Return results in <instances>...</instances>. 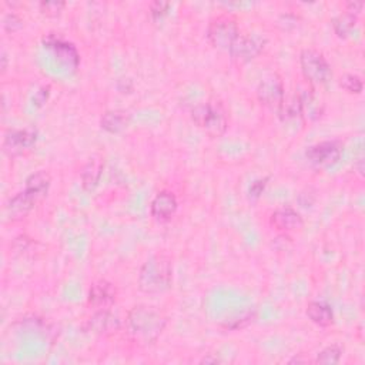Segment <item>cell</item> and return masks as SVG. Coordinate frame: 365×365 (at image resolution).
<instances>
[{
	"label": "cell",
	"instance_id": "1",
	"mask_svg": "<svg viewBox=\"0 0 365 365\" xmlns=\"http://www.w3.org/2000/svg\"><path fill=\"white\" fill-rule=\"evenodd\" d=\"M167 327V317L156 307L139 304L126 317V331L133 343L148 347L153 345Z\"/></svg>",
	"mask_w": 365,
	"mask_h": 365
},
{
	"label": "cell",
	"instance_id": "2",
	"mask_svg": "<svg viewBox=\"0 0 365 365\" xmlns=\"http://www.w3.org/2000/svg\"><path fill=\"white\" fill-rule=\"evenodd\" d=\"M173 283V260L166 253H156L140 267L137 287L141 293L155 295L167 291Z\"/></svg>",
	"mask_w": 365,
	"mask_h": 365
},
{
	"label": "cell",
	"instance_id": "3",
	"mask_svg": "<svg viewBox=\"0 0 365 365\" xmlns=\"http://www.w3.org/2000/svg\"><path fill=\"white\" fill-rule=\"evenodd\" d=\"M193 123L210 137H222L228 129L227 110L219 100L200 103L192 110Z\"/></svg>",
	"mask_w": 365,
	"mask_h": 365
},
{
	"label": "cell",
	"instance_id": "4",
	"mask_svg": "<svg viewBox=\"0 0 365 365\" xmlns=\"http://www.w3.org/2000/svg\"><path fill=\"white\" fill-rule=\"evenodd\" d=\"M301 75L313 88L327 86L332 79V69L327 57L317 49L307 47L300 52Z\"/></svg>",
	"mask_w": 365,
	"mask_h": 365
},
{
	"label": "cell",
	"instance_id": "5",
	"mask_svg": "<svg viewBox=\"0 0 365 365\" xmlns=\"http://www.w3.org/2000/svg\"><path fill=\"white\" fill-rule=\"evenodd\" d=\"M205 35L212 47L228 52L240 36L237 19L231 13H220L215 16L208 22Z\"/></svg>",
	"mask_w": 365,
	"mask_h": 365
},
{
	"label": "cell",
	"instance_id": "6",
	"mask_svg": "<svg viewBox=\"0 0 365 365\" xmlns=\"http://www.w3.org/2000/svg\"><path fill=\"white\" fill-rule=\"evenodd\" d=\"M268 40L257 33L240 35L234 45L230 47L228 54L233 62L238 65H244L258 57L264 52Z\"/></svg>",
	"mask_w": 365,
	"mask_h": 365
},
{
	"label": "cell",
	"instance_id": "7",
	"mask_svg": "<svg viewBox=\"0 0 365 365\" xmlns=\"http://www.w3.org/2000/svg\"><path fill=\"white\" fill-rule=\"evenodd\" d=\"M344 153V144L340 140H325L310 146L306 150L307 160L317 167L337 164Z\"/></svg>",
	"mask_w": 365,
	"mask_h": 365
},
{
	"label": "cell",
	"instance_id": "8",
	"mask_svg": "<svg viewBox=\"0 0 365 365\" xmlns=\"http://www.w3.org/2000/svg\"><path fill=\"white\" fill-rule=\"evenodd\" d=\"M256 96L263 106L277 110L286 98V87L281 76L279 73H271L264 77L257 86Z\"/></svg>",
	"mask_w": 365,
	"mask_h": 365
},
{
	"label": "cell",
	"instance_id": "9",
	"mask_svg": "<svg viewBox=\"0 0 365 365\" xmlns=\"http://www.w3.org/2000/svg\"><path fill=\"white\" fill-rule=\"evenodd\" d=\"M38 139L39 133L36 129L32 127L9 130L3 137V151L10 157L20 156L26 153V151L32 150L36 146Z\"/></svg>",
	"mask_w": 365,
	"mask_h": 365
},
{
	"label": "cell",
	"instance_id": "10",
	"mask_svg": "<svg viewBox=\"0 0 365 365\" xmlns=\"http://www.w3.org/2000/svg\"><path fill=\"white\" fill-rule=\"evenodd\" d=\"M121 325V320L111 310H98L86 320L84 329L99 337H113L120 332Z\"/></svg>",
	"mask_w": 365,
	"mask_h": 365
},
{
	"label": "cell",
	"instance_id": "11",
	"mask_svg": "<svg viewBox=\"0 0 365 365\" xmlns=\"http://www.w3.org/2000/svg\"><path fill=\"white\" fill-rule=\"evenodd\" d=\"M43 45L50 49L54 56L62 62L65 66L76 70L80 65V54L76 46L66 40L62 35L59 33H49L43 38Z\"/></svg>",
	"mask_w": 365,
	"mask_h": 365
},
{
	"label": "cell",
	"instance_id": "12",
	"mask_svg": "<svg viewBox=\"0 0 365 365\" xmlns=\"http://www.w3.org/2000/svg\"><path fill=\"white\" fill-rule=\"evenodd\" d=\"M118 297L117 287L109 280H98L88 288L87 304L93 311L111 310Z\"/></svg>",
	"mask_w": 365,
	"mask_h": 365
},
{
	"label": "cell",
	"instance_id": "13",
	"mask_svg": "<svg viewBox=\"0 0 365 365\" xmlns=\"http://www.w3.org/2000/svg\"><path fill=\"white\" fill-rule=\"evenodd\" d=\"M270 226L279 233L288 234L304 227V219L293 207H281L274 210L270 216Z\"/></svg>",
	"mask_w": 365,
	"mask_h": 365
},
{
	"label": "cell",
	"instance_id": "14",
	"mask_svg": "<svg viewBox=\"0 0 365 365\" xmlns=\"http://www.w3.org/2000/svg\"><path fill=\"white\" fill-rule=\"evenodd\" d=\"M39 201L30 194L27 193L26 190L15 194L12 199H9V201L6 203V207H5V215L8 217L9 222L12 223H17V222H22L24 220L30 212H32V210L35 208V205L38 204Z\"/></svg>",
	"mask_w": 365,
	"mask_h": 365
},
{
	"label": "cell",
	"instance_id": "15",
	"mask_svg": "<svg viewBox=\"0 0 365 365\" xmlns=\"http://www.w3.org/2000/svg\"><path fill=\"white\" fill-rule=\"evenodd\" d=\"M177 207L178 201L176 194L169 190H162L150 203V215L159 222H167L176 215Z\"/></svg>",
	"mask_w": 365,
	"mask_h": 365
},
{
	"label": "cell",
	"instance_id": "16",
	"mask_svg": "<svg viewBox=\"0 0 365 365\" xmlns=\"http://www.w3.org/2000/svg\"><path fill=\"white\" fill-rule=\"evenodd\" d=\"M298 98L301 104V117L310 121H316L323 116L324 104L316 95L313 87L310 90H302L301 93H298Z\"/></svg>",
	"mask_w": 365,
	"mask_h": 365
},
{
	"label": "cell",
	"instance_id": "17",
	"mask_svg": "<svg viewBox=\"0 0 365 365\" xmlns=\"http://www.w3.org/2000/svg\"><path fill=\"white\" fill-rule=\"evenodd\" d=\"M50 186H52V176L49 174V171L39 170L26 178L24 190L32 194L38 201H40L47 196Z\"/></svg>",
	"mask_w": 365,
	"mask_h": 365
},
{
	"label": "cell",
	"instance_id": "18",
	"mask_svg": "<svg viewBox=\"0 0 365 365\" xmlns=\"http://www.w3.org/2000/svg\"><path fill=\"white\" fill-rule=\"evenodd\" d=\"M306 314L311 323L321 328H328L336 321L334 317V310L329 304L324 301H311L306 309Z\"/></svg>",
	"mask_w": 365,
	"mask_h": 365
},
{
	"label": "cell",
	"instance_id": "19",
	"mask_svg": "<svg viewBox=\"0 0 365 365\" xmlns=\"http://www.w3.org/2000/svg\"><path fill=\"white\" fill-rule=\"evenodd\" d=\"M103 160L99 157L90 159L80 171V180H81V187L86 192H91L98 187L100 182L102 174H103Z\"/></svg>",
	"mask_w": 365,
	"mask_h": 365
},
{
	"label": "cell",
	"instance_id": "20",
	"mask_svg": "<svg viewBox=\"0 0 365 365\" xmlns=\"http://www.w3.org/2000/svg\"><path fill=\"white\" fill-rule=\"evenodd\" d=\"M129 125L130 114L125 110H109L100 118V127L110 134L121 133Z\"/></svg>",
	"mask_w": 365,
	"mask_h": 365
},
{
	"label": "cell",
	"instance_id": "21",
	"mask_svg": "<svg viewBox=\"0 0 365 365\" xmlns=\"http://www.w3.org/2000/svg\"><path fill=\"white\" fill-rule=\"evenodd\" d=\"M357 20H358V16H354L347 12L339 15L337 17H334L332 20L334 33H336L340 39H347L352 33V30L355 29Z\"/></svg>",
	"mask_w": 365,
	"mask_h": 365
},
{
	"label": "cell",
	"instance_id": "22",
	"mask_svg": "<svg viewBox=\"0 0 365 365\" xmlns=\"http://www.w3.org/2000/svg\"><path fill=\"white\" fill-rule=\"evenodd\" d=\"M277 110H279V117L283 121H288V120L301 117V104H300L298 93L290 98H284L281 106Z\"/></svg>",
	"mask_w": 365,
	"mask_h": 365
},
{
	"label": "cell",
	"instance_id": "23",
	"mask_svg": "<svg viewBox=\"0 0 365 365\" xmlns=\"http://www.w3.org/2000/svg\"><path fill=\"white\" fill-rule=\"evenodd\" d=\"M343 352H344V350H343L341 345H339V344H331V345L323 348V350L317 354V357H316V359H314L313 362H316V364H323V365L339 364L340 359H341V357H343Z\"/></svg>",
	"mask_w": 365,
	"mask_h": 365
},
{
	"label": "cell",
	"instance_id": "24",
	"mask_svg": "<svg viewBox=\"0 0 365 365\" xmlns=\"http://www.w3.org/2000/svg\"><path fill=\"white\" fill-rule=\"evenodd\" d=\"M340 86L350 95H361L364 88V81L358 75L347 73L340 79Z\"/></svg>",
	"mask_w": 365,
	"mask_h": 365
},
{
	"label": "cell",
	"instance_id": "25",
	"mask_svg": "<svg viewBox=\"0 0 365 365\" xmlns=\"http://www.w3.org/2000/svg\"><path fill=\"white\" fill-rule=\"evenodd\" d=\"M254 317H256V313L254 311H246L242 313L240 317H235V318H231L228 320L227 323L223 324V328L226 329H241L247 327L249 324H251L254 321Z\"/></svg>",
	"mask_w": 365,
	"mask_h": 365
},
{
	"label": "cell",
	"instance_id": "26",
	"mask_svg": "<svg viewBox=\"0 0 365 365\" xmlns=\"http://www.w3.org/2000/svg\"><path fill=\"white\" fill-rule=\"evenodd\" d=\"M66 8L65 2H57V0H49V2H40L39 3V9L43 15L49 16V17H56L60 13L63 12V9Z\"/></svg>",
	"mask_w": 365,
	"mask_h": 365
},
{
	"label": "cell",
	"instance_id": "27",
	"mask_svg": "<svg viewBox=\"0 0 365 365\" xmlns=\"http://www.w3.org/2000/svg\"><path fill=\"white\" fill-rule=\"evenodd\" d=\"M170 8H171V5L169 2H153V3H150V6H148V13H150L151 19H153L155 22H159L169 13Z\"/></svg>",
	"mask_w": 365,
	"mask_h": 365
},
{
	"label": "cell",
	"instance_id": "28",
	"mask_svg": "<svg viewBox=\"0 0 365 365\" xmlns=\"http://www.w3.org/2000/svg\"><path fill=\"white\" fill-rule=\"evenodd\" d=\"M3 27H5L6 32H9V33L17 32V30H20L23 27V19L17 13H15L12 10V13L5 15V17H3Z\"/></svg>",
	"mask_w": 365,
	"mask_h": 365
},
{
	"label": "cell",
	"instance_id": "29",
	"mask_svg": "<svg viewBox=\"0 0 365 365\" xmlns=\"http://www.w3.org/2000/svg\"><path fill=\"white\" fill-rule=\"evenodd\" d=\"M268 181H270V177H263V178L254 180V181L251 182L250 190H249L250 197H251V199H258V197L264 193V190H265V187H267V185H268Z\"/></svg>",
	"mask_w": 365,
	"mask_h": 365
},
{
	"label": "cell",
	"instance_id": "30",
	"mask_svg": "<svg viewBox=\"0 0 365 365\" xmlns=\"http://www.w3.org/2000/svg\"><path fill=\"white\" fill-rule=\"evenodd\" d=\"M362 8H364V2H355V0H351V2L345 3V12L354 16H358Z\"/></svg>",
	"mask_w": 365,
	"mask_h": 365
},
{
	"label": "cell",
	"instance_id": "31",
	"mask_svg": "<svg viewBox=\"0 0 365 365\" xmlns=\"http://www.w3.org/2000/svg\"><path fill=\"white\" fill-rule=\"evenodd\" d=\"M293 17V22H291V26L294 27L295 24H297V17L295 16H291ZM279 23H284V29H288V24H290V22H288V17H287V15H283L281 17H280V22Z\"/></svg>",
	"mask_w": 365,
	"mask_h": 365
},
{
	"label": "cell",
	"instance_id": "32",
	"mask_svg": "<svg viewBox=\"0 0 365 365\" xmlns=\"http://www.w3.org/2000/svg\"><path fill=\"white\" fill-rule=\"evenodd\" d=\"M8 69V54L5 52H2V72L5 73Z\"/></svg>",
	"mask_w": 365,
	"mask_h": 365
},
{
	"label": "cell",
	"instance_id": "33",
	"mask_svg": "<svg viewBox=\"0 0 365 365\" xmlns=\"http://www.w3.org/2000/svg\"><path fill=\"white\" fill-rule=\"evenodd\" d=\"M201 362H220V359L219 358H208V357H205V358H203L201 359Z\"/></svg>",
	"mask_w": 365,
	"mask_h": 365
}]
</instances>
